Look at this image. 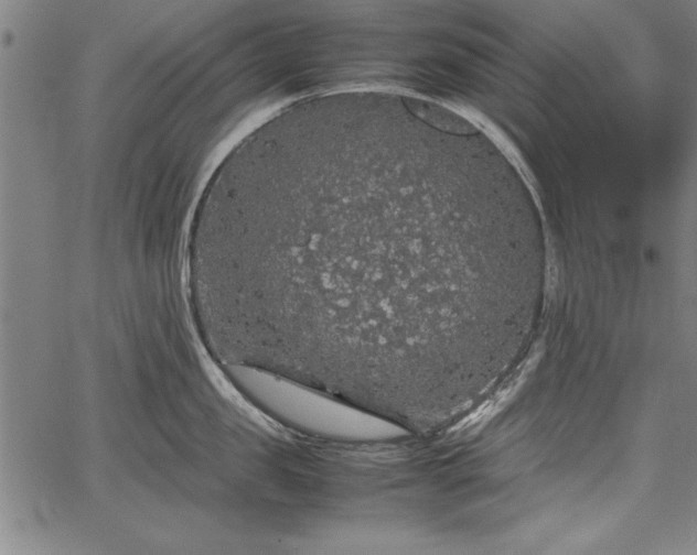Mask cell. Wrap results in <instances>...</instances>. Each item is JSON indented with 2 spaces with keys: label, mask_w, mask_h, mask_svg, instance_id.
Masks as SVG:
<instances>
[{
  "label": "cell",
  "mask_w": 697,
  "mask_h": 555,
  "mask_svg": "<svg viewBox=\"0 0 697 555\" xmlns=\"http://www.w3.org/2000/svg\"><path fill=\"white\" fill-rule=\"evenodd\" d=\"M417 124L340 108L258 150L201 283L225 363L385 421L450 396L462 306L501 275L448 240L442 164Z\"/></svg>",
  "instance_id": "6da1fadb"
}]
</instances>
